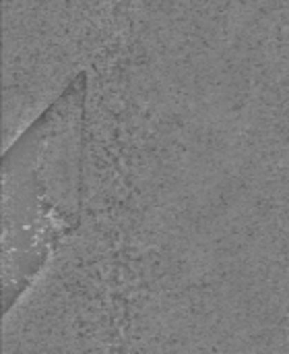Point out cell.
I'll return each mask as SVG.
<instances>
[{
    "instance_id": "cell-1",
    "label": "cell",
    "mask_w": 289,
    "mask_h": 354,
    "mask_svg": "<svg viewBox=\"0 0 289 354\" xmlns=\"http://www.w3.org/2000/svg\"><path fill=\"white\" fill-rule=\"evenodd\" d=\"M85 97L79 71L2 153V315L79 226Z\"/></svg>"
}]
</instances>
